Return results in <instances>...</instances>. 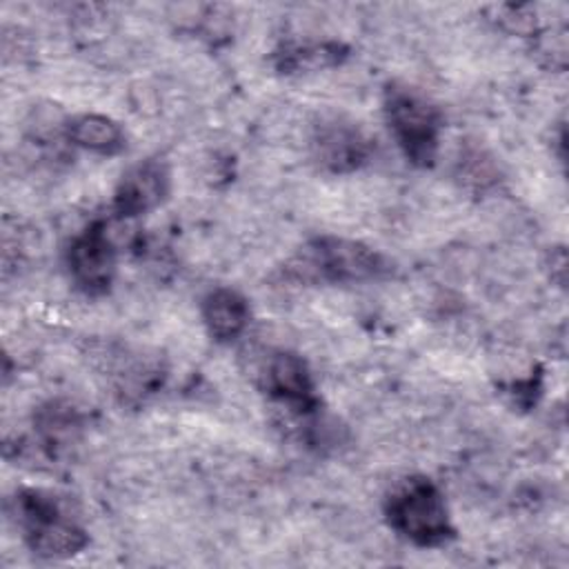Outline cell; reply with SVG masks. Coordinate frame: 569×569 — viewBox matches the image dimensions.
I'll return each instance as SVG.
<instances>
[{
  "label": "cell",
  "instance_id": "obj_10",
  "mask_svg": "<svg viewBox=\"0 0 569 569\" xmlns=\"http://www.w3.org/2000/svg\"><path fill=\"white\" fill-rule=\"evenodd\" d=\"M320 160L331 169H345L358 164L365 156V140L358 131L347 127H329L320 133Z\"/></svg>",
  "mask_w": 569,
  "mask_h": 569
},
{
  "label": "cell",
  "instance_id": "obj_9",
  "mask_svg": "<svg viewBox=\"0 0 569 569\" xmlns=\"http://www.w3.org/2000/svg\"><path fill=\"white\" fill-rule=\"evenodd\" d=\"M69 138L96 153H116L122 147V129L107 116L87 113L69 124Z\"/></svg>",
  "mask_w": 569,
  "mask_h": 569
},
{
  "label": "cell",
  "instance_id": "obj_7",
  "mask_svg": "<svg viewBox=\"0 0 569 569\" xmlns=\"http://www.w3.org/2000/svg\"><path fill=\"white\" fill-rule=\"evenodd\" d=\"M269 389L287 402L307 405L311 400V378L305 362L293 353H276L267 367Z\"/></svg>",
  "mask_w": 569,
  "mask_h": 569
},
{
  "label": "cell",
  "instance_id": "obj_3",
  "mask_svg": "<svg viewBox=\"0 0 569 569\" xmlns=\"http://www.w3.org/2000/svg\"><path fill=\"white\" fill-rule=\"evenodd\" d=\"M387 113L391 129L407 156L416 162H429L438 138L436 109L425 98L407 89H393L389 93Z\"/></svg>",
  "mask_w": 569,
  "mask_h": 569
},
{
  "label": "cell",
  "instance_id": "obj_2",
  "mask_svg": "<svg viewBox=\"0 0 569 569\" xmlns=\"http://www.w3.org/2000/svg\"><path fill=\"white\" fill-rule=\"evenodd\" d=\"M20 509L29 545L36 553L44 558H64L84 547V531L62 513L53 498L29 491L20 498Z\"/></svg>",
  "mask_w": 569,
  "mask_h": 569
},
{
  "label": "cell",
  "instance_id": "obj_6",
  "mask_svg": "<svg viewBox=\"0 0 569 569\" xmlns=\"http://www.w3.org/2000/svg\"><path fill=\"white\" fill-rule=\"evenodd\" d=\"M167 191V173L158 162H142L133 167L120 182L116 196V209L122 218L138 216L156 207Z\"/></svg>",
  "mask_w": 569,
  "mask_h": 569
},
{
  "label": "cell",
  "instance_id": "obj_4",
  "mask_svg": "<svg viewBox=\"0 0 569 569\" xmlns=\"http://www.w3.org/2000/svg\"><path fill=\"white\" fill-rule=\"evenodd\" d=\"M69 267L76 282L87 291H102L113 276V242L102 224L91 227L73 240Z\"/></svg>",
  "mask_w": 569,
  "mask_h": 569
},
{
  "label": "cell",
  "instance_id": "obj_8",
  "mask_svg": "<svg viewBox=\"0 0 569 569\" xmlns=\"http://www.w3.org/2000/svg\"><path fill=\"white\" fill-rule=\"evenodd\" d=\"M247 302L231 289H218L207 296L202 316L207 329L218 340L236 338L247 325Z\"/></svg>",
  "mask_w": 569,
  "mask_h": 569
},
{
  "label": "cell",
  "instance_id": "obj_1",
  "mask_svg": "<svg viewBox=\"0 0 569 569\" xmlns=\"http://www.w3.org/2000/svg\"><path fill=\"white\" fill-rule=\"evenodd\" d=\"M389 518L396 531L418 545H436L451 531L445 500L429 480H409L391 498Z\"/></svg>",
  "mask_w": 569,
  "mask_h": 569
},
{
  "label": "cell",
  "instance_id": "obj_5",
  "mask_svg": "<svg viewBox=\"0 0 569 569\" xmlns=\"http://www.w3.org/2000/svg\"><path fill=\"white\" fill-rule=\"evenodd\" d=\"M311 262L331 280H365L380 271V258L373 251L347 240L320 242Z\"/></svg>",
  "mask_w": 569,
  "mask_h": 569
}]
</instances>
